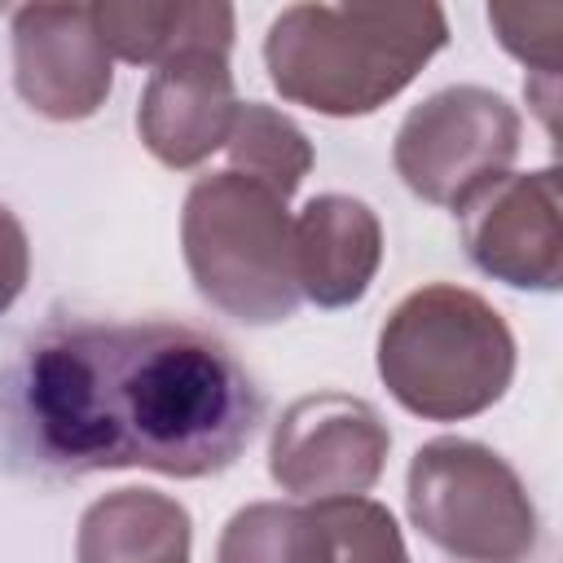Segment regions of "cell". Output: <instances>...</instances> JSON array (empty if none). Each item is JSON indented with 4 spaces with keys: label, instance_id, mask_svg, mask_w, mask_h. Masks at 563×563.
I'll return each mask as SVG.
<instances>
[{
    "label": "cell",
    "instance_id": "cell-1",
    "mask_svg": "<svg viewBox=\"0 0 563 563\" xmlns=\"http://www.w3.org/2000/svg\"><path fill=\"white\" fill-rule=\"evenodd\" d=\"M0 418L13 466L31 475L154 471L207 479L255 440L264 391L207 330L57 321L4 374Z\"/></svg>",
    "mask_w": 563,
    "mask_h": 563
},
{
    "label": "cell",
    "instance_id": "cell-2",
    "mask_svg": "<svg viewBox=\"0 0 563 563\" xmlns=\"http://www.w3.org/2000/svg\"><path fill=\"white\" fill-rule=\"evenodd\" d=\"M444 44L440 4H290L268 22L264 66L282 101L361 119L400 97Z\"/></svg>",
    "mask_w": 563,
    "mask_h": 563
},
{
    "label": "cell",
    "instance_id": "cell-3",
    "mask_svg": "<svg viewBox=\"0 0 563 563\" xmlns=\"http://www.w3.org/2000/svg\"><path fill=\"white\" fill-rule=\"evenodd\" d=\"M378 378L400 409L427 422H462L506 396L515 334L484 295L431 282L387 312L378 330Z\"/></svg>",
    "mask_w": 563,
    "mask_h": 563
},
{
    "label": "cell",
    "instance_id": "cell-4",
    "mask_svg": "<svg viewBox=\"0 0 563 563\" xmlns=\"http://www.w3.org/2000/svg\"><path fill=\"white\" fill-rule=\"evenodd\" d=\"M290 198L242 176H198L180 211V251L198 295L242 325H277L299 308Z\"/></svg>",
    "mask_w": 563,
    "mask_h": 563
},
{
    "label": "cell",
    "instance_id": "cell-5",
    "mask_svg": "<svg viewBox=\"0 0 563 563\" xmlns=\"http://www.w3.org/2000/svg\"><path fill=\"white\" fill-rule=\"evenodd\" d=\"M413 528L462 563H523L537 550V506L519 471L488 444L440 435L409 457Z\"/></svg>",
    "mask_w": 563,
    "mask_h": 563
},
{
    "label": "cell",
    "instance_id": "cell-6",
    "mask_svg": "<svg viewBox=\"0 0 563 563\" xmlns=\"http://www.w3.org/2000/svg\"><path fill=\"white\" fill-rule=\"evenodd\" d=\"M519 110L479 84H453L418 101L391 145L396 176L431 207L457 211L471 194L510 172L519 154Z\"/></svg>",
    "mask_w": 563,
    "mask_h": 563
},
{
    "label": "cell",
    "instance_id": "cell-7",
    "mask_svg": "<svg viewBox=\"0 0 563 563\" xmlns=\"http://www.w3.org/2000/svg\"><path fill=\"white\" fill-rule=\"evenodd\" d=\"M216 563H409V550L374 497L251 501L224 523Z\"/></svg>",
    "mask_w": 563,
    "mask_h": 563
},
{
    "label": "cell",
    "instance_id": "cell-8",
    "mask_svg": "<svg viewBox=\"0 0 563 563\" xmlns=\"http://www.w3.org/2000/svg\"><path fill=\"white\" fill-rule=\"evenodd\" d=\"M391 431L378 409L347 391L299 396L268 440V475L299 501L365 497L387 466Z\"/></svg>",
    "mask_w": 563,
    "mask_h": 563
},
{
    "label": "cell",
    "instance_id": "cell-9",
    "mask_svg": "<svg viewBox=\"0 0 563 563\" xmlns=\"http://www.w3.org/2000/svg\"><path fill=\"white\" fill-rule=\"evenodd\" d=\"M462 242L479 273L515 290L563 286V220H559V167L506 172L462 207Z\"/></svg>",
    "mask_w": 563,
    "mask_h": 563
},
{
    "label": "cell",
    "instance_id": "cell-10",
    "mask_svg": "<svg viewBox=\"0 0 563 563\" xmlns=\"http://www.w3.org/2000/svg\"><path fill=\"white\" fill-rule=\"evenodd\" d=\"M13 84L18 97L53 119H92L114 88V57L97 31L92 4H22L13 9Z\"/></svg>",
    "mask_w": 563,
    "mask_h": 563
},
{
    "label": "cell",
    "instance_id": "cell-11",
    "mask_svg": "<svg viewBox=\"0 0 563 563\" xmlns=\"http://www.w3.org/2000/svg\"><path fill=\"white\" fill-rule=\"evenodd\" d=\"M238 106L229 53L194 44L150 70L136 106V132L163 167L189 172L229 141Z\"/></svg>",
    "mask_w": 563,
    "mask_h": 563
},
{
    "label": "cell",
    "instance_id": "cell-12",
    "mask_svg": "<svg viewBox=\"0 0 563 563\" xmlns=\"http://www.w3.org/2000/svg\"><path fill=\"white\" fill-rule=\"evenodd\" d=\"M383 264V224L352 194H317L295 216V282L317 308L365 299Z\"/></svg>",
    "mask_w": 563,
    "mask_h": 563
},
{
    "label": "cell",
    "instance_id": "cell-13",
    "mask_svg": "<svg viewBox=\"0 0 563 563\" xmlns=\"http://www.w3.org/2000/svg\"><path fill=\"white\" fill-rule=\"evenodd\" d=\"M194 519L158 488H114L97 497L75 532V563H189Z\"/></svg>",
    "mask_w": 563,
    "mask_h": 563
},
{
    "label": "cell",
    "instance_id": "cell-14",
    "mask_svg": "<svg viewBox=\"0 0 563 563\" xmlns=\"http://www.w3.org/2000/svg\"><path fill=\"white\" fill-rule=\"evenodd\" d=\"M110 57L158 66L180 48H233V9L207 0H106L92 4Z\"/></svg>",
    "mask_w": 563,
    "mask_h": 563
},
{
    "label": "cell",
    "instance_id": "cell-15",
    "mask_svg": "<svg viewBox=\"0 0 563 563\" xmlns=\"http://www.w3.org/2000/svg\"><path fill=\"white\" fill-rule=\"evenodd\" d=\"M224 150H229V172H242L277 189L282 198H290L312 172V141L303 136V128L264 101L238 106Z\"/></svg>",
    "mask_w": 563,
    "mask_h": 563
},
{
    "label": "cell",
    "instance_id": "cell-16",
    "mask_svg": "<svg viewBox=\"0 0 563 563\" xmlns=\"http://www.w3.org/2000/svg\"><path fill=\"white\" fill-rule=\"evenodd\" d=\"M488 26L497 44L528 66L523 84H559L563 4H488Z\"/></svg>",
    "mask_w": 563,
    "mask_h": 563
},
{
    "label": "cell",
    "instance_id": "cell-17",
    "mask_svg": "<svg viewBox=\"0 0 563 563\" xmlns=\"http://www.w3.org/2000/svg\"><path fill=\"white\" fill-rule=\"evenodd\" d=\"M31 277V242L22 220L0 202V317L18 303V295L26 290Z\"/></svg>",
    "mask_w": 563,
    "mask_h": 563
}]
</instances>
